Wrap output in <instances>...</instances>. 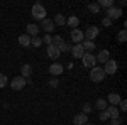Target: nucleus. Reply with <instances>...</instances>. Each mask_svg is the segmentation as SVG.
<instances>
[{"label": "nucleus", "mask_w": 127, "mask_h": 125, "mask_svg": "<svg viewBox=\"0 0 127 125\" xmlns=\"http://www.w3.org/2000/svg\"><path fill=\"white\" fill-rule=\"evenodd\" d=\"M107 76L105 75V71H103V68H98V66H93L90 69V79L93 81V83H100V81H103V78Z\"/></svg>", "instance_id": "f257e3e1"}, {"label": "nucleus", "mask_w": 127, "mask_h": 125, "mask_svg": "<svg viewBox=\"0 0 127 125\" xmlns=\"http://www.w3.org/2000/svg\"><path fill=\"white\" fill-rule=\"evenodd\" d=\"M31 12H32L31 15H32V17H34L36 20H41V22L46 19V14H48V12H46V9H44V7L41 5L39 2H37V3H36V5L32 7V10H31Z\"/></svg>", "instance_id": "f03ea898"}, {"label": "nucleus", "mask_w": 127, "mask_h": 125, "mask_svg": "<svg viewBox=\"0 0 127 125\" xmlns=\"http://www.w3.org/2000/svg\"><path fill=\"white\" fill-rule=\"evenodd\" d=\"M27 85V79L22 76H15L12 81H10V88L12 90H15V91H19V90H22V88Z\"/></svg>", "instance_id": "7ed1b4c3"}, {"label": "nucleus", "mask_w": 127, "mask_h": 125, "mask_svg": "<svg viewBox=\"0 0 127 125\" xmlns=\"http://www.w3.org/2000/svg\"><path fill=\"white\" fill-rule=\"evenodd\" d=\"M81 63H83L85 68H93L97 64V59H95V56H93L92 52H85L83 58H81Z\"/></svg>", "instance_id": "20e7f679"}, {"label": "nucleus", "mask_w": 127, "mask_h": 125, "mask_svg": "<svg viewBox=\"0 0 127 125\" xmlns=\"http://www.w3.org/2000/svg\"><path fill=\"white\" fill-rule=\"evenodd\" d=\"M117 61H114V59H108L107 63L103 64V71H105V75H115L117 73Z\"/></svg>", "instance_id": "39448f33"}, {"label": "nucleus", "mask_w": 127, "mask_h": 125, "mask_svg": "<svg viewBox=\"0 0 127 125\" xmlns=\"http://www.w3.org/2000/svg\"><path fill=\"white\" fill-rule=\"evenodd\" d=\"M105 17H107V19H110V20L119 19V17H122V9L110 7V9H107V12H105Z\"/></svg>", "instance_id": "423d86ee"}, {"label": "nucleus", "mask_w": 127, "mask_h": 125, "mask_svg": "<svg viewBox=\"0 0 127 125\" xmlns=\"http://www.w3.org/2000/svg\"><path fill=\"white\" fill-rule=\"evenodd\" d=\"M97 36H98V27H93V25H90V27L83 32V37L87 39V41H93Z\"/></svg>", "instance_id": "0eeeda50"}, {"label": "nucleus", "mask_w": 127, "mask_h": 125, "mask_svg": "<svg viewBox=\"0 0 127 125\" xmlns=\"http://www.w3.org/2000/svg\"><path fill=\"white\" fill-rule=\"evenodd\" d=\"M69 52L73 54V58L81 59V58H83V54H85V49H83L81 44H75V46H71V51H69Z\"/></svg>", "instance_id": "6e6552de"}, {"label": "nucleus", "mask_w": 127, "mask_h": 125, "mask_svg": "<svg viewBox=\"0 0 127 125\" xmlns=\"http://www.w3.org/2000/svg\"><path fill=\"white\" fill-rule=\"evenodd\" d=\"M71 39H73V42H75V44H81V42L85 41L83 32L78 30V29H73V30H71Z\"/></svg>", "instance_id": "1a4fd4ad"}, {"label": "nucleus", "mask_w": 127, "mask_h": 125, "mask_svg": "<svg viewBox=\"0 0 127 125\" xmlns=\"http://www.w3.org/2000/svg\"><path fill=\"white\" fill-rule=\"evenodd\" d=\"M46 54H48V58H51V59H58L59 58V54H61V51H59L56 46H48V51H46Z\"/></svg>", "instance_id": "9d476101"}, {"label": "nucleus", "mask_w": 127, "mask_h": 125, "mask_svg": "<svg viewBox=\"0 0 127 125\" xmlns=\"http://www.w3.org/2000/svg\"><path fill=\"white\" fill-rule=\"evenodd\" d=\"M63 64H59V63H54V64H51L49 66V75H53V76H58V75H61L63 73Z\"/></svg>", "instance_id": "9b49d317"}, {"label": "nucleus", "mask_w": 127, "mask_h": 125, "mask_svg": "<svg viewBox=\"0 0 127 125\" xmlns=\"http://www.w3.org/2000/svg\"><path fill=\"white\" fill-rule=\"evenodd\" d=\"M95 59H97L98 63H103V64H105L108 59H110V52H108L107 49H102V51L98 52V56H95Z\"/></svg>", "instance_id": "f8f14e48"}, {"label": "nucleus", "mask_w": 127, "mask_h": 125, "mask_svg": "<svg viewBox=\"0 0 127 125\" xmlns=\"http://www.w3.org/2000/svg\"><path fill=\"white\" fill-rule=\"evenodd\" d=\"M41 25H42V29L46 30V32H53V30L56 29V25H54V22H53V20L51 19H44L42 20V22H41Z\"/></svg>", "instance_id": "ddd939ff"}, {"label": "nucleus", "mask_w": 127, "mask_h": 125, "mask_svg": "<svg viewBox=\"0 0 127 125\" xmlns=\"http://www.w3.org/2000/svg\"><path fill=\"white\" fill-rule=\"evenodd\" d=\"M26 29H27V36H29V37H37V34H39V29H41V27H37L36 24H29Z\"/></svg>", "instance_id": "4468645a"}, {"label": "nucleus", "mask_w": 127, "mask_h": 125, "mask_svg": "<svg viewBox=\"0 0 127 125\" xmlns=\"http://www.w3.org/2000/svg\"><path fill=\"white\" fill-rule=\"evenodd\" d=\"M73 122H75V125H87L88 115H85V113H78V115H75Z\"/></svg>", "instance_id": "2eb2a0df"}, {"label": "nucleus", "mask_w": 127, "mask_h": 125, "mask_svg": "<svg viewBox=\"0 0 127 125\" xmlns=\"http://www.w3.org/2000/svg\"><path fill=\"white\" fill-rule=\"evenodd\" d=\"M107 115H108V118L112 120V118H117L119 117V108L117 106H114V105H110V106H107Z\"/></svg>", "instance_id": "dca6fc26"}, {"label": "nucleus", "mask_w": 127, "mask_h": 125, "mask_svg": "<svg viewBox=\"0 0 127 125\" xmlns=\"http://www.w3.org/2000/svg\"><path fill=\"white\" fill-rule=\"evenodd\" d=\"M107 103H110V105H114V106H117L119 103H120V95H117V93H110V95H108Z\"/></svg>", "instance_id": "f3484780"}, {"label": "nucleus", "mask_w": 127, "mask_h": 125, "mask_svg": "<svg viewBox=\"0 0 127 125\" xmlns=\"http://www.w3.org/2000/svg\"><path fill=\"white\" fill-rule=\"evenodd\" d=\"M81 46H83V49H85V52H93V51H95V44H93V41H83Z\"/></svg>", "instance_id": "a211bd4d"}, {"label": "nucleus", "mask_w": 127, "mask_h": 125, "mask_svg": "<svg viewBox=\"0 0 127 125\" xmlns=\"http://www.w3.org/2000/svg\"><path fill=\"white\" fill-rule=\"evenodd\" d=\"M53 22H54V25H59V27H63V25L66 24V19H64V15H63V14H56V17L53 19Z\"/></svg>", "instance_id": "6ab92c4d"}, {"label": "nucleus", "mask_w": 127, "mask_h": 125, "mask_svg": "<svg viewBox=\"0 0 127 125\" xmlns=\"http://www.w3.org/2000/svg\"><path fill=\"white\" fill-rule=\"evenodd\" d=\"M51 44H53V46H56L59 51H63V46H64V42H63V37H61V36H54Z\"/></svg>", "instance_id": "aec40b11"}, {"label": "nucleus", "mask_w": 127, "mask_h": 125, "mask_svg": "<svg viewBox=\"0 0 127 125\" xmlns=\"http://www.w3.org/2000/svg\"><path fill=\"white\" fill-rule=\"evenodd\" d=\"M20 69H22V78L29 79L31 75H32V68H31V64H24V66L20 68Z\"/></svg>", "instance_id": "412c9836"}, {"label": "nucleus", "mask_w": 127, "mask_h": 125, "mask_svg": "<svg viewBox=\"0 0 127 125\" xmlns=\"http://www.w3.org/2000/svg\"><path fill=\"white\" fill-rule=\"evenodd\" d=\"M19 44H20V46H24V48L31 46V37L27 36V34H22V36H19Z\"/></svg>", "instance_id": "4be33fe9"}, {"label": "nucleus", "mask_w": 127, "mask_h": 125, "mask_svg": "<svg viewBox=\"0 0 127 125\" xmlns=\"http://www.w3.org/2000/svg\"><path fill=\"white\" fill-rule=\"evenodd\" d=\"M95 105H97V108L100 110V112H103V110H107L108 103H107V100H103V98H98L97 101H95Z\"/></svg>", "instance_id": "5701e85b"}, {"label": "nucleus", "mask_w": 127, "mask_h": 125, "mask_svg": "<svg viewBox=\"0 0 127 125\" xmlns=\"http://www.w3.org/2000/svg\"><path fill=\"white\" fill-rule=\"evenodd\" d=\"M97 3H98L100 9H102V7H103V9H110V7H114V0H98Z\"/></svg>", "instance_id": "b1692460"}, {"label": "nucleus", "mask_w": 127, "mask_h": 125, "mask_svg": "<svg viewBox=\"0 0 127 125\" xmlns=\"http://www.w3.org/2000/svg\"><path fill=\"white\" fill-rule=\"evenodd\" d=\"M66 22H68L69 27H75V29H76V27H78V24H80V19L76 17V15H71V17H69Z\"/></svg>", "instance_id": "393cba45"}, {"label": "nucleus", "mask_w": 127, "mask_h": 125, "mask_svg": "<svg viewBox=\"0 0 127 125\" xmlns=\"http://www.w3.org/2000/svg\"><path fill=\"white\" fill-rule=\"evenodd\" d=\"M117 41H119V42H126V41H127V32L124 29L117 34Z\"/></svg>", "instance_id": "a878e982"}, {"label": "nucleus", "mask_w": 127, "mask_h": 125, "mask_svg": "<svg viewBox=\"0 0 127 125\" xmlns=\"http://www.w3.org/2000/svg\"><path fill=\"white\" fill-rule=\"evenodd\" d=\"M41 44H42V39H41V37H31V46L39 48Z\"/></svg>", "instance_id": "bb28decb"}, {"label": "nucleus", "mask_w": 127, "mask_h": 125, "mask_svg": "<svg viewBox=\"0 0 127 125\" xmlns=\"http://www.w3.org/2000/svg\"><path fill=\"white\" fill-rule=\"evenodd\" d=\"M88 10L93 12V14H98V12H100V7H98V3L95 2V3H90V5H88Z\"/></svg>", "instance_id": "cd10ccee"}, {"label": "nucleus", "mask_w": 127, "mask_h": 125, "mask_svg": "<svg viewBox=\"0 0 127 125\" xmlns=\"http://www.w3.org/2000/svg\"><path fill=\"white\" fill-rule=\"evenodd\" d=\"M7 81H9V79H7V76H5V75H2V73H0V88L7 86Z\"/></svg>", "instance_id": "c85d7f7f"}, {"label": "nucleus", "mask_w": 127, "mask_h": 125, "mask_svg": "<svg viewBox=\"0 0 127 125\" xmlns=\"http://www.w3.org/2000/svg\"><path fill=\"white\" fill-rule=\"evenodd\" d=\"M58 85H59L58 78H51V79H49V86L51 88H58Z\"/></svg>", "instance_id": "c756f323"}, {"label": "nucleus", "mask_w": 127, "mask_h": 125, "mask_svg": "<svg viewBox=\"0 0 127 125\" xmlns=\"http://www.w3.org/2000/svg\"><path fill=\"white\" fill-rule=\"evenodd\" d=\"M42 42H44V44H48V46H51V42H53V36L46 34V36H44V39H42Z\"/></svg>", "instance_id": "7c9ffc66"}, {"label": "nucleus", "mask_w": 127, "mask_h": 125, "mask_svg": "<svg viewBox=\"0 0 127 125\" xmlns=\"http://www.w3.org/2000/svg\"><path fill=\"white\" fill-rule=\"evenodd\" d=\"M90 112H92V105H90V103H85V105H83V112H81V113L88 115Z\"/></svg>", "instance_id": "2f4dec72"}, {"label": "nucleus", "mask_w": 127, "mask_h": 125, "mask_svg": "<svg viewBox=\"0 0 127 125\" xmlns=\"http://www.w3.org/2000/svg\"><path fill=\"white\" fill-rule=\"evenodd\" d=\"M98 117H100V120H102V122H107V120H110L105 110H103V112H100V115H98Z\"/></svg>", "instance_id": "473e14b6"}, {"label": "nucleus", "mask_w": 127, "mask_h": 125, "mask_svg": "<svg viewBox=\"0 0 127 125\" xmlns=\"http://www.w3.org/2000/svg\"><path fill=\"white\" fill-rule=\"evenodd\" d=\"M102 24H103V27H110V25H112V20L107 19V17H103V19H102Z\"/></svg>", "instance_id": "72a5a7b5"}, {"label": "nucleus", "mask_w": 127, "mask_h": 125, "mask_svg": "<svg viewBox=\"0 0 127 125\" xmlns=\"http://www.w3.org/2000/svg\"><path fill=\"white\" fill-rule=\"evenodd\" d=\"M119 106H120L119 110H122V112H126V110H127V101H126V100H120V103H119Z\"/></svg>", "instance_id": "f704fd0d"}, {"label": "nucleus", "mask_w": 127, "mask_h": 125, "mask_svg": "<svg viewBox=\"0 0 127 125\" xmlns=\"http://www.w3.org/2000/svg\"><path fill=\"white\" fill-rule=\"evenodd\" d=\"M110 125H122V118H120V117H117V118H112Z\"/></svg>", "instance_id": "c9c22d12"}, {"label": "nucleus", "mask_w": 127, "mask_h": 125, "mask_svg": "<svg viewBox=\"0 0 127 125\" xmlns=\"http://www.w3.org/2000/svg\"><path fill=\"white\" fill-rule=\"evenodd\" d=\"M71 51V44H66L64 42V46H63V52H69Z\"/></svg>", "instance_id": "e433bc0d"}, {"label": "nucleus", "mask_w": 127, "mask_h": 125, "mask_svg": "<svg viewBox=\"0 0 127 125\" xmlns=\"http://www.w3.org/2000/svg\"><path fill=\"white\" fill-rule=\"evenodd\" d=\"M87 125H90V124H87Z\"/></svg>", "instance_id": "4c0bfd02"}]
</instances>
